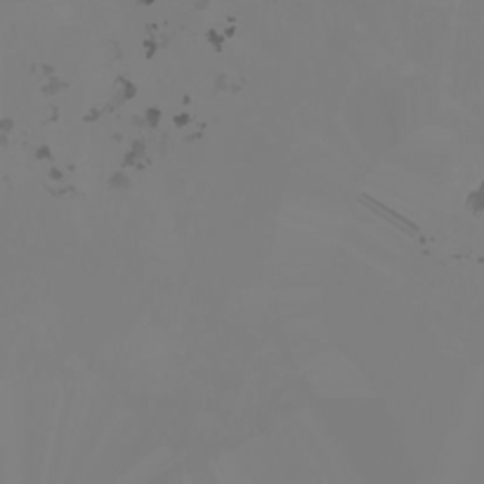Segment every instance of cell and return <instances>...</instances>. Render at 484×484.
I'll return each mask as SVG.
<instances>
[{
	"label": "cell",
	"instance_id": "obj_1",
	"mask_svg": "<svg viewBox=\"0 0 484 484\" xmlns=\"http://www.w3.org/2000/svg\"><path fill=\"white\" fill-rule=\"evenodd\" d=\"M359 203H362L364 208H368L373 215H378L381 220H385L387 225H392L394 229L404 232L407 236H411V239H423V229H420L413 220H409L407 215H401V213H397V210H392V208L385 206L383 201L373 199L371 194H359Z\"/></svg>",
	"mask_w": 484,
	"mask_h": 484
},
{
	"label": "cell",
	"instance_id": "obj_15",
	"mask_svg": "<svg viewBox=\"0 0 484 484\" xmlns=\"http://www.w3.org/2000/svg\"><path fill=\"white\" fill-rule=\"evenodd\" d=\"M62 177H64V175H62V170H59V168H50V180L62 182Z\"/></svg>",
	"mask_w": 484,
	"mask_h": 484
},
{
	"label": "cell",
	"instance_id": "obj_9",
	"mask_svg": "<svg viewBox=\"0 0 484 484\" xmlns=\"http://www.w3.org/2000/svg\"><path fill=\"white\" fill-rule=\"evenodd\" d=\"M69 85L62 83V80H57V78H52L50 83H45V88H43V92L45 95H57V92H64Z\"/></svg>",
	"mask_w": 484,
	"mask_h": 484
},
{
	"label": "cell",
	"instance_id": "obj_3",
	"mask_svg": "<svg viewBox=\"0 0 484 484\" xmlns=\"http://www.w3.org/2000/svg\"><path fill=\"white\" fill-rule=\"evenodd\" d=\"M147 142L144 140H135L130 144V149L123 154L121 158V166L123 168H144L147 166Z\"/></svg>",
	"mask_w": 484,
	"mask_h": 484
},
{
	"label": "cell",
	"instance_id": "obj_10",
	"mask_svg": "<svg viewBox=\"0 0 484 484\" xmlns=\"http://www.w3.org/2000/svg\"><path fill=\"white\" fill-rule=\"evenodd\" d=\"M173 125H175V128H189V125H192V114H187V111L175 114V116H173Z\"/></svg>",
	"mask_w": 484,
	"mask_h": 484
},
{
	"label": "cell",
	"instance_id": "obj_13",
	"mask_svg": "<svg viewBox=\"0 0 484 484\" xmlns=\"http://www.w3.org/2000/svg\"><path fill=\"white\" fill-rule=\"evenodd\" d=\"M213 85H215V90H225V85H227V76H225V73H218V76H215V80H213Z\"/></svg>",
	"mask_w": 484,
	"mask_h": 484
},
{
	"label": "cell",
	"instance_id": "obj_6",
	"mask_svg": "<svg viewBox=\"0 0 484 484\" xmlns=\"http://www.w3.org/2000/svg\"><path fill=\"white\" fill-rule=\"evenodd\" d=\"M225 40H227V36L222 31H218V29H206V43L213 47V52L225 50Z\"/></svg>",
	"mask_w": 484,
	"mask_h": 484
},
{
	"label": "cell",
	"instance_id": "obj_7",
	"mask_svg": "<svg viewBox=\"0 0 484 484\" xmlns=\"http://www.w3.org/2000/svg\"><path fill=\"white\" fill-rule=\"evenodd\" d=\"M147 31H149V36L144 38L142 50H144V57L151 59V57L156 55V52H158V43H156V36H154V33H156V26H154V24L147 26Z\"/></svg>",
	"mask_w": 484,
	"mask_h": 484
},
{
	"label": "cell",
	"instance_id": "obj_18",
	"mask_svg": "<svg viewBox=\"0 0 484 484\" xmlns=\"http://www.w3.org/2000/svg\"><path fill=\"white\" fill-rule=\"evenodd\" d=\"M135 3H137L140 7H151V5L156 3V0H135Z\"/></svg>",
	"mask_w": 484,
	"mask_h": 484
},
{
	"label": "cell",
	"instance_id": "obj_4",
	"mask_svg": "<svg viewBox=\"0 0 484 484\" xmlns=\"http://www.w3.org/2000/svg\"><path fill=\"white\" fill-rule=\"evenodd\" d=\"M465 208H468L475 218L484 215V177L479 180L477 187L468 192V196H465Z\"/></svg>",
	"mask_w": 484,
	"mask_h": 484
},
{
	"label": "cell",
	"instance_id": "obj_8",
	"mask_svg": "<svg viewBox=\"0 0 484 484\" xmlns=\"http://www.w3.org/2000/svg\"><path fill=\"white\" fill-rule=\"evenodd\" d=\"M161 116H163V111L158 106H149V109H144V125L147 128H158L161 125Z\"/></svg>",
	"mask_w": 484,
	"mask_h": 484
},
{
	"label": "cell",
	"instance_id": "obj_16",
	"mask_svg": "<svg viewBox=\"0 0 484 484\" xmlns=\"http://www.w3.org/2000/svg\"><path fill=\"white\" fill-rule=\"evenodd\" d=\"M12 125H14L12 118H3L0 121V130H12Z\"/></svg>",
	"mask_w": 484,
	"mask_h": 484
},
{
	"label": "cell",
	"instance_id": "obj_12",
	"mask_svg": "<svg viewBox=\"0 0 484 484\" xmlns=\"http://www.w3.org/2000/svg\"><path fill=\"white\" fill-rule=\"evenodd\" d=\"M36 158H43V161H52V151H50V147H40L38 151H36Z\"/></svg>",
	"mask_w": 484,
	"mask_h": 484
},
{
	"label": "cell",
	"instance_id": "obj_14",
	"mask_svg": "<svg viewBox=\"0 0 484 484\" xmlns=\"http://www.w3.org/2000/svg\"><path fill=\"white\" fill-rule=\"evenodd\" d=\"M208 5H210V0H194V10H196V12H201V10H206Z\"/></svg>",
	"mask_w": 484,
	"mask_h": 484
},
{
	"label": "cell",
	"instance_id": "obj_5",
	"mask_svg": "<svg viewBox=\"0 0 484 484\" xmlns=\"http://www.w3.org/2000/svg\"><path fill=\"white\" fill-rule=\"evenodd\" d=\"M106 184H109V189H118V192H123V189H130L132 180H130V175L125 173V168H123V170L111 173L109 180H106Z\"/></svg>",
	"mask_w": 484,
	"mask_h": 484
},
{
	"label": "cell",
	"instance_id": "obj_2",
	"mask_svg": "<svg viewBox=\"0 0 484 484\" xmlns=\"http://www.w3.org/2000/svg\"><path fill=\"white\" fill-rule=\"evenodd\" d=\"M116 85H118V88H116V92H114V97L104 104V106H106V111H116L118 106L132 102V99L137 97V83H132L130 78L118 76L116 78Z\"/></svg>",
	"mask_w": 484,
	"mask_h": 484
},
{
	"label": "cell",
	"instance_id": "obj_11",
	"mask_svg": "<svg viewBox=\"0 0 484 484\" xmlns=\"http://www.w3.org/2000/svg\"><path fill=\"white\" fill-rule=\"evenodd\" d=\"M104 114H106V106H102V109H99V106H95V109H90L88 114H85L83 121H85V123H97L99 118L104 116Z\"/></svg>",
	"mask_w": 484,
	"mask_h": 484
},
{
	"label": "cell",
	"instance_id": "obj_17",
	"mask_svg": "<svg viewBox=\"0 0 484 484\" xmlns=\"http://www.w3.org/2000/svg\"><path fill=\"white\" fill-rule=\"evenodd\" d=\"M222 33H225L227 38H234V36H236V26H227V29H225Z\"/></svg>",
	"mask_w": 484,
	"mask_h": 484
}]
</instances>
